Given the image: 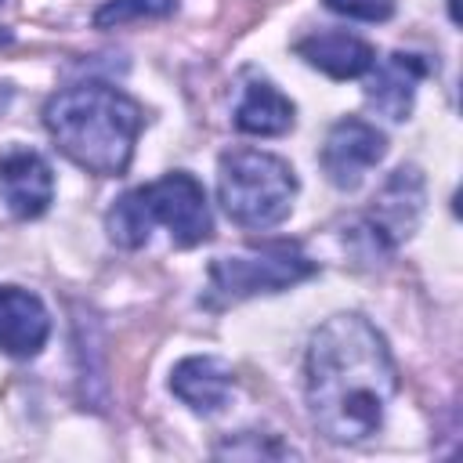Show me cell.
Returning <instances> with one entry per match:
<instances>
[{"label":"cell","mask_w":463,"mask_h":463,"mask_svg":"<svg viewBox=\"0 0 463 463\" xmlns=\"http://www.w3.org/2000/svg\"><path fill=\"white\" fill-rule=\"evenodd\" d=\"M297 174L286 159L260 148H232L217 166V199L242 228H275L289 217Z\"/></svg>","instance_id":"3957f363"},{"label":"cell","mask_w":463,"mask_h":463,"mask_svg":"<svg viewBox=\"0 0 463 463\" xmlns=\"http://www.w3.org/2000/svg\"><path fill=\"white\" fill-rule=\"evenodd\" d=\"M423 206V177L416 166H402L394 170V177L383 184V192L376 195L373 206V221H369V235L376 246H391L402 235L412 232L416 217Z\"/></svg>","instance_id":"30bf717a"},{"label":"cell","mask_w":463,"mask_h":463,"mask_svg":"<svg viewBox=\"0 0 463 463\" xmlns=\"http://www.w3.org/2000/svg\"><path fill=\"white\" fill-rule=\"evenodd\" d=\"M174 11H177V0H105L94 11V25L116 29V25L141 22V18H166Z\"/></svg>","instance_id":"9a60e30c"},{"label":"cell","mask_w":463,"mask_h":463,"mask_svg":"<svg viewBox=\"0 0 463 463\" xmlns=\"http://www.w3.org/2000/svg\"><path fill=\"white\" fill-rule=\"evenodd\" d=\"M105 228H109V239L116 246H123V250H137V246L148 242L152 213H148V206L141 199V188H134V192H127V195H119L112 203V210L105 217Z\"/></svg>","instance_id":"5bb4252c"},{"label":"cell","mask_w":463,"mask_h":463,"mask_svg":"<svg viewBox=\"0 0 463 463\" xmlns=\"http://www.w3.org/2000/svg\"><path fill=\"white\" fill-rule=\"evenodd\" d=\"M0 199L14 217H40L54 199V174L33 148H7L0 156Z\"/></svg>","instance_id":"52a82bcc"},{"label":"cell","mask_w":463,"mask_h":463,"mask_svg":"<svg viewBox=\"0 0 463 463\" xmlns=\"http://www.w3.org/2000/svg\"><path fill=\"white\" fill-rule=\"evenodd\" d=\"M7 40H11V33H7V29H0V43H7Z\"/></svg>","instance_id":"e0dca14e"},{"label":"cell","mask_w":463,"mask_h":463,"mask_svg":"<svg viewBox=\"0 0 463 463\" xmlns=\"http://www.w3.org/2000/svg\"><path fill=\"white\" fill-rule=\"evenodd\" d=\"M304 376L311 420L336 445L369 441L398 391L387 340L362 315H333L315 329Z\"/></svg>","instance_id":"6da1fadb"},{"label":"cell","mask_w":463,"mask_h":463,"mask_svg":"<svg viewBox=\"0 0 463 463\" xmlns=\"http://www.w3.org/2000/svg\"><path fill=\"white\" fill-rule=\"evenodd\" d=\"M383 152H387L383 130H376L373 123H365L358 116H347L329 127L318 159H322L326 177L336 188H358L362 177L383 159Z\"/></svg>","instance_id":"8992f818"},{"label":"cell","mask_w":463,"mask_h":463,"mask_svg":"<svg viewBox=\"0 0 463 463\" xmlns=\"http://www.w3.org/2000/svg\"><path fill=\"white\" fill-rule=\"evenodd\" d=\"M235 387V373L228 362L213 358V354H192L181 358L170 373V391L195 412H217L224 409V402L232 398Z\"/></svg>","instance_id":"8fae6325"},{"label":"cell","mask_w":463,"mask_h":463,"mask_svg":"<svg viewBox=\"0 0 463 463\" xmlns=\"http://www.w3.org/2000/svg\"><path fill=\"white\" fill-rule=\"evenodd\" d=\"M329 11L358 18V22H383L394 11V0H326Z\"/></svg>","instance_id":"2e32d148"},{"label":"cell","mask_w":463,"mask_h":463,"mask_svg":"<svg viewBox=\"0 0 463 463\" xmlns=\"http://www.w3.org/2000/svg\"><path fill=\"white\" fill-rule=\"evenodd\" d=\"M293 101L268 80H250L239 105H235V127L242 134H257V137H275L286 134L293 127Z\"/></svg>","instance_id":"4fadbf2b"},{"label":"cell","mask_w":463,"mask_h":463,"mask_svg":"<svg viewBox=\"0 0 463 463\" xmlns=\"http://www.w3.org/2000/svg\"><path fill=\"white\" fill-rule=\"evenodd\" d=\"M43 127L76 166L116 177L130 166L134 141L141 134V109L116 87L80 83L58 90L43 105Z\"/></svg>","instance_id":"7a4b0ae2"},{"label":"cell","mask_w":463,"mask_h":463,"mask_svg":"<svg viewBox=\"0 0 463 463\" xmlns=\"http://www.w3.org/2000/svg\"><path fill=\"white\" fill-rule=\"evenodd\" d=\"M51 333L43 300L22 286H0V351L11 358H33Z\"/></svg>","instance_id":"ba28073f"},{"label":"cell","mask_w":463,"mask_h":463,"mask_svg":"<svg viewBox=\"0 0 463 463\" xmlns=\"http://www.w3.org/2000/svg\"><path fill=\"white\" fill-rule=\"evenodd\" d=\"M297 54L333 80H354L376 61V51L351 33H311L297 43Z\"/></svg>","instance_id":"7c38bea8"},{"label":"cell","mask_w":463,"mask_h":463,"mask_svg":"<svg viewBox=\"0 0 463 463\" xmlns=\"http://www.w3.org/2000/svg\"><path fill=\"white\" fill-rule=\"evenodd\" d=\"M427 76V61L420 54H405L394 51L387 54L380 65L373 61V76L365 83V101L369 109H376L387 119H405L412 112V98H416V83Z\"/></svg>","instance_id":"9c48e42d"},{"label":"cell","mask_w":463,"mask_h":463,"mask_svg":"<svg viewBox=\"0 0 463 463\" xmlns=\"http://www.w3.org/2000/svg\"><path fill=\"white\" fill-rule=\"evenodd\" d=\"M315 275V260L289 242L257 246L246 253L217 257L210 264V304H232L257 293H279Z\"/></svg>","instance_id":"277c9868"},{"label":"cell","mask_w":463,"mask_h":463,"mask_svg":"<svg viewBox=\"0 0 463 463\" xmlns=\"http://www.w3.org/2000/svg\"><path fill=\"white\" fill-rule=\"evenodd\" d=\"M141 199L152 213V224H163L177 246H199L203 239H210L213 221H210L206 192L192 174L184 170L163 174L159 181L141 188Z\"/></svg>","instance_id":"5b68a950"}]
</instances>
